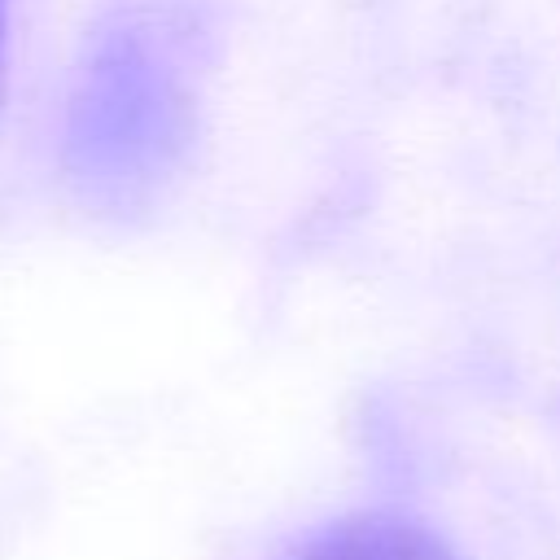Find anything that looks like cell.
<instances>
[{"label":"cell","mask_w":560,"mask_h":560,"mask_svg":"<svg viewBox=\"0 0 560 560\" xmlns=\"http://www.w3.org/2000/svg\"><path fill=\"white\" fill-rule=\"evenodd\" d=\"M171 4H122L88 39L70 114L66 166L101 210H140L179 166L192 136V39Z\"/></svg>","instance_id":"6da1fadb"},{"label":"cell","mask_w":560,"mask_h":560,"mask_svg":"<svg viewBox=\"0 0 560 560\" xmlns=\"http://www.w3.org/2000/svg\"><path fill=\"white\" fill-rule=\"evenodd\" d=\"M298 560H455L442 538L402 516H350L302 547Z\"/></svg>","instance_id":"7a4b0ae2"},{"label":"cell","mask_w":560,"mask_h":560,"mask_svg":"<svg viewBox=\"0 0 560 560\" xmlns=\"http://www.w3.org/2000/svg\"><path fill=\"white\" fill-rule=\"evenodd\" d=\"M0 44H4V0H0Z\"/></svg>","instance_id":"3957f363"}]
</instances>
